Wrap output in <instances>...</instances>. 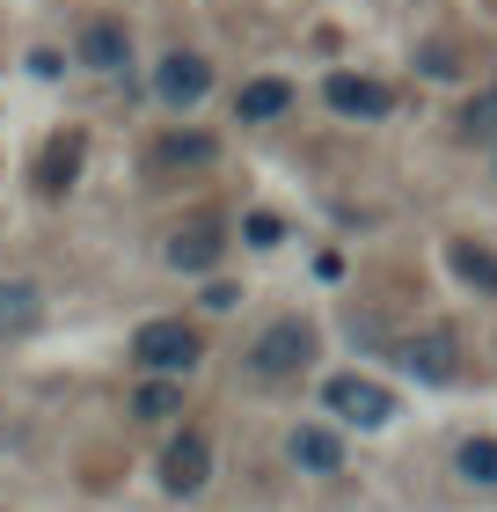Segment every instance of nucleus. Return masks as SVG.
Wrapping results in <instances>:
<instances>
[{
    "label": "nucleus",
    "mask_w": 497,
    "mask_h": 512,
    "mask_svg": "<svg viewBox=\"0 0 497 512\" xmlns=\"http://www.w3.org/2000/svg\"><path fill=\"white\" fill-rule=\"evenodd\" d=\"M454 469L468 483H483V491H497V439H468V447L454 454Z\"/></svg>",
    "instance_id": "dca6fc26"
},
{
    "label": "nucleus",
    "mask_w": 497,
    "mask_h": 512,
    "mask_svg": "<svg viewBox=\"0 0 497 512\" xmlns=\"http://www.w3.org/2000/svg\"><path fill=\"white\" fill-rule=\"evenodd\" d=\"M461 139H497V88L461 103Z\"/></svg>",
    "instance_id": "f3484780"
},
{
    "label": "nucleus",
    "mask_w": 497,
    "mask_h": 512,
    "mask_svg": "<svg viewBox=\"0 0 497 512\" xmlns=\"http://www.w3.org/2000/svg\"><path fill=\"white\" fill-rule=\"evenodd\" d=\"M154 96L169 103V110L205 103V96H212V59H198V52H169V59L154 66Z\"/></svg>",
    "instance_id": "0eeeda50"
},
{
    "label": "nucleus",
    "mask_w": 497,
    "mask_h": 512,
    "mask_svg": "<svg viewBox=\"0 0 497 512\" xmlns=\"http://www.w3.org/2000/svg\"><path fill=\"white\" fill-rule=\"evenodd\" d=\"M322 410L329 417H344V425H388L395 417V395L381 388V381H366V374H329L322 381Z\"/></svg>",
    "instance_id": "20e7f679"
},
{
    "label": "nucleus",
    "mask_w": 497,
    "mask_h": 512,
    "mask_svg": "<svg viewBox=\"0 0 497 512\" xmlns=\"http://www.w3.org/2000/svg\"><path fill=\"white\" fill-rule=\"evenodd\" d=\"M307 359H315V330H307L300 315L264 322L256 344H249V374L256 381H293V374H307Z\"/></svg>",
    "instance_id": "f257e3e1"
},
{
    "label": "nucleus",
    "mask_w": 497,
    "mask_h": 512,
    "mask_svg": "<svg viewBox=\"0 0 497 512\" xmlns=\"http://www.w3.org/2000/svg\"><path fill=\"white\" fill-rule=\"evenodd\" d=\"M242 235H249L256 249H278V242H286V220H278V213H249V220H242Z\"/></svg>",
    "instance_id": "6ab92c4d"
},
{
    "label": "nucleus",
    "mask_w": 497,
    "mask_h": 512,
    "mask_svg": "<svg viewBox=\"0 0 497 512\" xmlns=\"http://www.w3.org/2000/svg\"><path fill=\"white\" fill-rule=\"evenodd\" d=\"M176 403H183L176 381H147V388L132 395V417H147V425H154V417H176Z\"/></svg>",
    "instance_id": "a211bd4d"
},
{
    "label": "nucleus",
    "mask_w": 497,
    "mask_h": 512,
    "mask_svg": "<svg viewBox=\"0 0 497 512\" xmlns=\"http://www.w3.org/2000/svg\"><path fill=\"white\" fill-rule=\"evenodd\" d=\"M132 352H139V366H147V374L176 381V374H191V366L205 359V337L191 330V322H176V315H154L147 330L132 337Z\"/></svg>",
    "instance_id": "f03ea898"
},
{
    "label": "nucleus",
    "mask_w": 497,
    "mask_h": 512,
    "mask_svg": "<svg viewBox=\"0 0 497 512\" xmlns=\"http://www.w3.org/2000/svg\"><path fill=\"white\" fill-rule=\"evenodd\" d=\"M234 110H242V125H271V118L293 110V88L286 81H249L242 96H234Z\"/></svg>",
    "instance_id": "4468645a"
},
{
    "label": "nucleus",
    "mask_w": 497,
    "mask_h": 512,
    "mask_svg": "<svg viewBox=\"0 0 497 512\" xmlns=\"http://www.w3.org/2000/svg\"><path fill=\"white\" fill-rule=\"evenodd\" d=\"M395 359L410 366L417 381H454V374H461V366H454V359H461L454 330H417V337H402V344H395Z\"/></svg>",
    "instance_id": "1a4fd4ad"
},
{
    "label": "nucleus",
    "mask_w": 497,
    "mask_h": 512,
    "mask_svg": "<svg viewBox=\"0 0 497 512\" xmlns=\"http://www.w3.org/2000/svg\"><path fill=\"white\" fill-rule=\"evenodd\" d=\"M286 454L300 461L307 476H337V469H344V439L329 432V425H300V432L286 439Z\"/></svg>",
    "instance_id": "f8f14e48"
},
{
    "label": "nucleus",
    "mask_w": 497,
    "mask_h": 512,
    "mask_svg": "<svg viewBox=\"0 0 497 512\" xmlns=\"http://www.w3.org/2000/svg\"><path fill=\"white\" fill-rule=\"evenodd\" d=\"M205 476H212V439L205 432H176L169 447H161V491L191 498V491H205Z\"/></svg>",
    "instance_id": "423d86ee"
},
{
    "label": "nucleus",
    "mask_w": 497,
    "mask_h": 512,
    "mask_svg": "<svg viewBox=\"0 0 497 512\" xmlns=\"http://www.w3.org/2000/svg\"><path fill=\"white\" fill-rule=\"evenodd\" d=\"M220 249H227V227L212 213H191V220L169 227V264L176 271H212V264H220Z\"/></svg>",
    "instance_id": "6e6552de"
},
{
    "label": "nucleus",
    "mask_w": 497,
    "mask_h": 512,
    "mask_svg": "<svg viewBox=\"0 0 497 512\" xmlns=\"http://www.w3.org/2000/svg\"><path fill=\"white\" fill-rule=\"evenodd\" d=\"M212 161H220V139H212L205 125H169L147 147V169L154 176H198V169H212Z\"/></svg>",
    "instance_id": "39448f33"
},
{
    "label": "nucleus",
    "mask_w": 497,
    "mask_h": 512,
    "mask_svg": "<svg viewBox=\"0 0 497 512\" xmlns=\"http://www.w3.org/2000/svg\"><path fill=\"white\" fill-rule=\"evenodd\" d=\"M81 59L96 66V74H125V66H132V30H125V22H110V15L81 22Z\"/></svg>",
    "instance_id": "9b49d317"
},
{
    "label": "nucleus",
    "mask_w": 497,
    "mask_h": 512,
    "mask_svg": "<svg viewBox=\"0 0 497 512\" xmlns=\"http://www.w3.org/2000/svg\"><path fill=\"white\" fill-rule=\"evenodd\" d=\"M44 315V293L30 286V278H0V344L8 337H30Z\"/></svg>",
    "instance_id": "ddd939ff"
},
{
    "label": "nucleus",
    "mask_w": 497,
    "mask_h": 512,
    "mask_svg": "<svg viewBox=\"0 0 497 512\" xmlns=\"http://www.w3.org/2000/svg\"><path fill=\"white\" fill-rule=\"evenodd\" d=\"M322 103L344 110V118H388V110H395L388 81H366V74H329L322 81Z\"/></svg>",
    "instance_id": "9d476101"
},
{
    "label": "nucleus",
    "mask_w": 497,
    "mask_h": 512,
    "mask_svg": "<svg viewBox=\"0 0 497 512\" xmlns=\"http://www.w3.org/2000/svg\"><path fill=\"white\" fill-rule=\"evenodd\" d=\"M234 300H242V286H227V278H220V286H212V293H205V308H220V315H227V308H234Z\"/></svg>",
    "instance_id": "aec40b11"
},
{
    "label": "nucleus",
    "mask_w": 497,
    "mask_h": 512,
    "mask_svg": "<svg viewBox=\"0 0 497 512\" xmlns=\"http://www.w3.org/2000/svg\"><path fill=\"white\" fill-rule=\"evenodd\" d=\"M446 264H454V271L468 278V286H483V293H497V256H490L483 242H454V249H446Z\"/></svg>",
    "instance_id": "2eb2a0df"
},
{
    "label": "nucleus",
    "mask_w": 497,
    "mask_h": 512,
    "mask_svg": "<svg viewBox=\"0 0 497 512\" xmlns=\"http://www.w3.org/2000/svg\"><path fill=\"white\" fill-rule=\"evenodd\" d=\"M81 161H88V132H81V125H59V132L37 147V161H30L37 198H66V191L81 183Z\"/></svg>",
    "instance_id": "7ed1b4c3"
}]
</instances>
